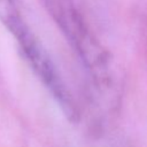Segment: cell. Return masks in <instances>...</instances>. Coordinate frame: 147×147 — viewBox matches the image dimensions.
<instances>
[{"mask_svg": "<svg viewBox=\"0 0 147 147\" xmlns=\"http://www.w3.org/2000/svg\"><path fill=\"white\" fill-rule=\"evenodd\" d=\"M76 51L99 86H109L113 80L110 56L88 28L72 0H39Z\"/></svg>", "mask_w": 147, "mask_h": 147, "instance_id": "1", "label": "cell"}, {"mask_svg": "<svg viewBox=\"0 0 147 147\" xmlns=\"http://www.w3.org/2000/svg\"><path fill=\"white\" fill-rule=\"evenodd\" d=\"M11 34L17 40L25 59L44 85L49 90L64 115L69 121L77 122L79 119V111L75 99L71 96L48 53L34 33L30 30L29 25H23Z\"/></svg>", "mask_w": 147, "mask_h": 147, "instance_id": "2", "label": "cell"}, {"mask_svg": "<svg viewBox=\"0 0 147 147\" xmlns=\"http://www.w3.org/2000/svg\"><path fill=\"white\" fill-rule=\"evenodd\" d=\"M0 22L9 32L25 23L16 0H0Z\"/></svg>", "mask_w": 147, "mask_h": 147, "instance_id": "3", "label": "cell"}]
</instances>
